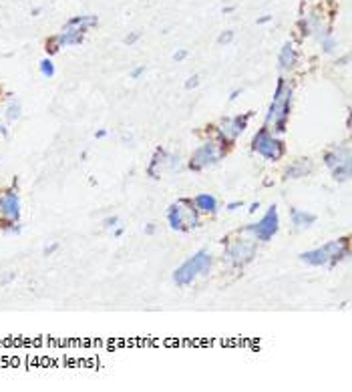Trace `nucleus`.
Instances as JSON below:
<instances>
[{
    "label": "nucleus",
    "mask_w": 352,
    "mask_h": 392,
    "mask_svg": "<svg viewBox=\"0 0 352 392\" xmlns=\"http://www.w3.org/2000/svg\"><path fill=\"white\" fill-rule=\"evenodd\" d=\"M99 24V18L95 15H83V16H73L64 22L63 31L59 34L52 36L47 43V52L48 55H55L64 47H77L85 40V34L89 29Z\"/></svg>",
    "instance_id": "1"
},
{
    "label": "nucleus",
    "mask_w": 352,
    "mask_h": 392,
    "mask_svg": "<svg viewBox=\"0 0 352 392\" xmlns=\"http://www.w3.org/2000/svg\"><path fill=\"white\" fill-rule=\"evenodd\" d=\"M292 94H294L292 85L284 77H280L274 91V99L266 113V127H274V133L278 135L286 133V125L292 111Z\"/></svg>",
    "instance_id": "2"
},
{
    "label": "nucleus",
    "mask_w": 352,
    "mask_h": 392,
    "mask_svg": "<svg viewBox=\"0 0 352 392\" xmlns=\"http://www.w3.org/2000/svg\"><path fill=\"white\" fill-rule=\"evenodd\" d=\"M348 237H340V239H332V241H326L324 246L320 248H314L310 251H302L300 253V260L308 266H314V267H322V266H336L340 264L342 260L348 258Z\"/></svg>",
    "instance_id": "3"
},
{
    "label": "nucleus",
    "mask_w": 352,
    "mask_h": 392,
    "mask_svg": "<svg viewBox=\"0 0 352 392\" xmlns=\"http://www.w3.org/2000/svg\"><path fill=\"white\" fill-rule=\"evenodd\" d=\"M167 223L173 232H193L195 227H199V211L193 204V199L181 197L177 201H173L167 209Z\"/></svg>",
    "instance_id": "4"
},
{
    "label": "nucleus",
    "mask_w": 352,
    "mask_h": 392,
    "mask_svg": "<svg viewBox=\"0 0 352 392\" xmlns=\"http://www.w3.org/2000/svg\"><path fill=\"white\" fill-rule=\"evenodd\" d=\"M209 267H211V253L206 250H199L193 255H189V258L173 272V283L179 288H185L195 278L206 274Z\"/></svg>",
    "instance_id": "5"
},
{
    "label": "nucleus",
    "mask_w": 352,
    "mask_h": 392,
    "mask_svg": "<svg viewBox=\"0 0 352 392\" xmlns=\"http://www.w3.org/2000/svg\"><path fill=\"white\" fill-rule=\"evenodd\" d=\"M225 145L227 143H224L220 137L206 141L204 145H199L197 149L192 153L187 167L192 169V171H204L208 167L218 165L220 161L225 157Z\"/></svg>",
    "instance_id": "6"
},
{
    "label": "nucleus",
    "mask_w": 352,
    "mask_h": 392,
    "mask_svg": "<svg viewBox=\"0 0 352 392\" xmlns=\"http://www.w3.org/2000/svg\"><path fill=\"white\" fill-rule=\"evenodd\" d=\"M252 151L262 155L268 161H280L284 155H286V145H284V141L278 139L276 135L272 133V129L264 125L258 133L254 135Z\"/></svg>",
    "instance_id": "7"
},
{
    "label": "nucleus",
    "mask_w": 352,
    "mask_h": 392,
    "mask_svg": "<svg viewBox=\"0 0 352 392\" xmlns=\"http://www.w3.org/2000/svg\"><path fill=\"white\" fill-rule=\"evenodd\" d=\"M256 250H258V241L254 237H238L227 241L224 250V260L232 267H243L256 258Z\"/></svg>",
    "instance_id": "8"
},
{
    "label": "nucleus",
    "mask_w": 352,
    "mask_h": 392,
    "mask_svg": "<svg viewBox=\"0 0 352 392\" xmlns=\"http://www.w3.org/2000/svg\"><path fill=\"white\" fill-rule=\"evenodd\" d=\"M280 229V215H278V207L270 205L268 211L262 215L260 221L250 223L243 227V234H250L256 241H270Z\"/></svg>",
    "instance_id": "9"
},
{
    "label": "nucleus",
    "mask_w": 352,
    "mask_h": 392,
    "mask_svg": "<svg viewBox=\"0 0 352 392\" xmlns=\"http://www.w3.org/2000/svg\"><path fill=\"white\" fill-rule=\"evenodd\" d=\"M179 155L175 153H169L167 149H163V147H157L151 161H149L147 165V175L151 179H161V175H163L165 171L173 173L179 169Z\"/></svg>",
    "instance_id": "10"
},
{
    "label": "nucleus",
    "mask_w": 352,
    "mask_h": 392,
    "mask_svg": "<svg viewBox=\"0 0 352 392\" xmlns=\"http://www.w3.org/2000/svg\"><path fill=\"white\" fill-rule=\"evenodd\" d=\"M254 117V111H248V113H241V115H236V117H225L220 121L218 125V137L224 141V143H234L240 135L248 129V123L250 119Z\"/></svg>",
    "instance_id": "11"
},
{
    "label": "nucleus",
    "mask_w": 352,
    "mask_h": 392,
    "mask_svg": "<svg viewBox=\"0 0 352 392\" xmlns=\"http://www.w3.org/2000/svg\"><path fill=\"white\" fill-rule=\"evenodd\" d=\"M0 213L6 218V221H20V199L18 191L8 189L0 195Z\"/></svg>",
    "instance_id": "12"
},
{
    "label": "nucleus",
    "mask_w": 352,
    "mask_h": 392,
    "mask_svg": "<svg viewBox=\"0 0 352 392\" xmlns=\"http://www.w3.org/2000/svg\"><path fill=\"white\" fill-rule=\"evenodd\" d=\"M324 165H326L330 171L340 167V165H352L350 163V147L348 145H334L322 155Z\"/></svg>",
    "instance_id": "13"
},
{
    "label": "nucleus",
    "mask_w": 352,
    "mask_h": 392,
    "mask_svg": "<svg viewBox=\"0 0 352 392\" xmlns=\"http://www.w3.org/2000/svg\"><path fill=\"white\" fill-rule=\"evenodd\" d=\"M312 169H314L312 161L308 157H302V159L292 161V163L286 167V171H284V175H286V179H302L306 175L312 173Z\"/></svg>",
    "instance_id": "14"
},
{
    "label": "nucleus",
    "mask_w": 352,
    "mask_h": 392,
    "mask_svg": "<svg viewBox=\"0 0 352 392\" xmlns=\"http://www.w3.org/2000/svg\"><path fill=\"white\" fill-rule=\"evenodd\" d=\"M316 215L314 213H310V211H302V209H298V207H290V221H292V225L296 227V229H308V227H312L314 223H316Z\"/></svg>",
    "instance_id": "15"
},
{
    "label": "nucleus",
    "mask_w": 352,
    "mask_h": 392,
    "mask_svg": "<svg viewBox=\"0 0 352 392\" xmlns=\"http://www.w3.org/2000/svg\"><path fill=\"white\" fill-rule=\"evenodd\" d=\"M296 61H298V52H296L294 45L288 40V43H284V47L280 48L278 64H280V69H282V71H290V69H294Z\"/></svg>",
    "instance_id": "16"
},
{
    "label": "nucleus",
    "mask_w": 352,
    "mask_h": 392,
    "mask_svg": "<svg viewBox=\"0 0 352 392\" xmlns=\"http://www.w3.org/2000/svg\"><path fill=\"white\" fill-rule=\"evenodd\" d=\"M193 204L197 207L199 213H208V215H215L218 213V199L211 193H199L193 197Z\"/></svg>",
    "instance_id": "17"
},
{
    "label": "nucleus",
    "mask_w": 352,
    "mask_h": 392,
    "mask_svg": "<svg viewBox=\"0 0 352 392\" xmlns=\"http://www.w3.org/2000/svg\"><path fill=\"white\" fill-rule=\"evenodd\" d=\"M318 40H320V45H322V48H324V52H326V55H332V52L338 48V43H336V38H334V34L330 32L328 26L318 34Z\"/></svg>",
    "instance_id": "18"
},
{
    "label": "nucleus",
    "mask_w": 352,
    "mask_h": 392,
    "mask_svg": "<svg viewBox=\"0 0 352 392\" xmlns=\"http://www.w3.org/2000/svg\"><path fill=\"white\" fill-rule=\"evenodd\" d=\"M38 71H40V75H43L45 78H52V77H55V64H52L50 59H43V61L38 63Z\"/></svg>",
    "instance_id": "19"
},
{
    "label": "nucleus",
    "mask_w": 352,
    "mask_h": 392,
    "mask_svg": "<svg viewBox=\"0 0 352 392\" xmlns=\"http://www.w3.org/2000/svg\"><path fill=\"white\" fill-rule=\"evenodd\" d=\"M18 117H20V103L16 99H10V103L6 107V119L12 123V121H16Z\"/></svg>",
    "instance_id": "20"
},
{
    "label": "nucleus",
    "mask_w": 352,
    "mask_h": 392,
    "mask_svg": "<svg viewBox=\"0 0 352 392\" xmlns=\"http://www.w3.org/2000/svg\"><path fill=\"white\" fill-rule=\"evenodd\" d=\"M234 40V31H225V32H222L220 34V38H218V43L220 45H229Z\"/></svg>",
    "instance_id": "21"
},
{
    "label": "nucleus",
    "mask_w": 352,
    "mask_h": 392,
    "mask_svg": "<svg viewBox=\"0 0 352 392\" xmlns=\"http://www.w3.org/2000/svg\"><path fill=\"white\" fill-rule=\"evenodd\" d=\"M139 38H141V32H139V31H135V32H131L129 36H125V40H123V43L131 47V45H135V43H137Z\"/></svg>",
    "instance_id": "22"
},
{
    "label": "nucleus",
    "mask_w": 352,
    "mask_h": 392,
    "mask_svg": "<svg viewBox=\"0 0 352 392\" xmlns=\"http://www.w3.org/2000/svg\"><path fill=\"white\" fill-rule=\"evenodd\" d=\"M103 225H105L107 229H115V227L119 225V218H117V215H111V218H107V220L103 221Z\"/></svg>",
    "instance_id": "23"
},
{
    "label": "nucleus",
    "mask_w": 352,
    "mask_h": 392,
    "mask_svg": "<svg viewBox=\"0 0 352 392\" xmlns=\"http://www.w3.org/2000/svg\"><path fill=\"white\" fill-rule=\"evenodd\" d=\"M199 85V75H193V77H189L187 80H185V89L189 91V89H195Z\"/></svg>",
    "instance_id": "24"
},
{
    "label": "nucleus",
    "mask_w": 352,
    "mask_h": 392,
    "mask_svg": "<svg viewBox=\"0 0 352 392\" xmlns=\"http://www.w3.org/2000/svg\"><path fill=\"white\" fill-rule=\"evenodd\" d=\"M57 250H59V243H57V241H52V243H50V246H47V248L43 250V253L47 255V258H50V255H52V253H55Z\"/></svg>",
    "instance_id": "25"
},
{
    "label": "nucleus",
    "mask_w": 352,
    "mask_h": 392,
    "mask_svg": "<svg viewBox=\"0 0 352 392\" xmlns=\"http://www.w3.org/2000/svg\"><path fill=\"white\" fill-rule=\"evenodd\" d=\"M143 73H145V64H141V66H135V69L131 71V78L137 80V78H139Z\"/></svg>",
    "instance_id": "26"
},
{
    "label": "nucleus",
    "mask_w": 352,
    "mask_h": 392,
    "mask_svg": "<svg viewBox=\"0 0 352 392\" xmlns=\"http://www.w3.org/2000/svg\"><path fill=\"white\" fill-rule=\"evenodd\" d=\"M187 57V50L185 48H179L177 52H173V61H183Z\"/></svg>",
    "instance_id": "27"
},
{
    "label": "nucleus",
    "mask_w": 352,
    "mask_h": 392,
    "mask_svg": "<svg viewBox=\"0 0 352 392\" xmlns=\"http://www.w3.org/2000/svg\"><path fill=\"white\" fill-rule=\"evenodd\" d=\"M241 205H243L241 201H232V204H227V205H225V209H227V211H236V209L241 207Z\"/></svg>",
    "instance_id": "28"
},
{
    "label": "nucleus",
    "mask_w": 352,
    "mask_h": 392,
    "mask_svg": "<svg viewBox=\"0 0 352 392\" xmlns=\"http://www.w3.org/2000/svg\"><path fill=\"white\" fill-rule=\"evenodd\" d=\"M155 229H157V225H155V223H147V227H145V234H147V235H153V234H155Z\"/></svg>",
    "instance_id": "29"
},
{
    "label": "nucleus",
    "mask_w": 352,
    "mask_h": 392,
    "mask_svg": "<svg viewBox=\"0 0 352 392\" xmlns=\"http://www.w3.org/2000/svg\"><path fill=\"white\" fill-rule=\"evenodd\" d=\"M240 94H241V89H234L232 93H229V101H232V103H234V101H236V99L240 97Z\"/></svg>",
    "instance_id": "30"
},
{
    "label": "nucleus",
    "mask_w": 352,
    "mask_h": 392,
    "mask_svg": "<svg viewBox=\"0 0 352 392\" xmlns=\"http://www.w3.org/2000/svg\"><path fill=\"white\" fill-rule=\"evenodd\" d=\"M107 137V129H99L95 131V139H105Z\"/></svg>",
    "instance_id": "31"
},
{
    "label": "nucleus",
    "mask_w": 352,
    "mask_h": 392,
    "mask_svg": "<svg viewBox=\"0 0 352 392\" xmlns=\"http://www.w3.org/2000/svg\"><path fill=\"white\" fill-rule=\"evenodd\" d=\"M16 278V274H12V272H8V276L6 278H2V280H0V283H8L10 280H15Z\"/></svg>",
    "instance_id": "32"
},
{
    "label": "nucleus",
    "mask_w": 352,
    "mask_h": 392,
    "mask_svg": "<svg viewBox=\"0 0 352 392\" xmlns=\"http://www.w3.org/2000/svg\"><path fill=\"white\" fill-rule=\"evenodd\" d=\"M270 20H272V16L266 15V16H262V18H258V24H266V22H270Z\"/></svg>",
    "instance_id": "33"
},
{
    "label": "nucleus",
    "mask_w": 352,
    "mask_h": 392,
    "mask_svg": "<svg viewBox=\"0 0 352 392\" xmlns=\"http://www.w3.org/2000/svg\"><path fill=\"white\" fill-rule=\"evenodd\" d=\"M258 209H260V204H252L248 211H250V213H256V211H258Z\"/></svg>",
    "instance_id": "34"
},
{
    "label": "nucleus",
    "mask_w": 352,
    "mask_h": 392,
    "mask_svg": "<svg viewBox=\"0 0 352 392\" xmlns=\"http://www.w3.org/2000/svg\"><path fill=\"white\" fill-rule=\"evenodd\" d=\"M113 234H115V237H119V235H123V227H119V225H117Z\"/></svg>",
    "instance_id": "35"
},
{
    "label": "nucleus",
    "mask_w": 352,
    "mask_h": 392,
    "mask_svg": "<svg viewBox=\"0 0 352 392\" xmlns=\"http://www.w3.org/2000/svg\"><path fill=\"white\" fill-rule=\"evenodd\" d=\"M0 135H2V137H6V135H8V131H6V127L2 123H0Z\"/></svg>",
    "instance_id": "36"
}]
</instances>
